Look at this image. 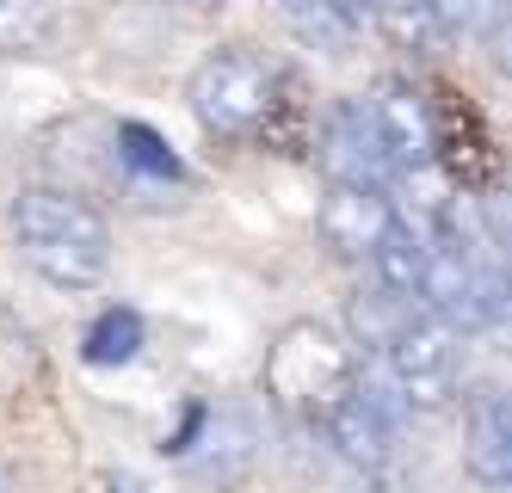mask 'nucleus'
I'll return each instance as SVG.
<instances>
[{
    "label": "nucleus",
    "instance_id": "nucleus-1",
    "mask_svg": "<svg viewBox=\"0 0 512 493\" xmlns=\"http://www.w3.org/2000/svg\"><path fill=\"white\" fill-rule=\"evenodd\" d=\"M7 229H13L19 259L56 290H93L112 272V229H105V216L75 192L25 185L7 210Z\"/></svg>",
    "mask_w": 512,
    "mask_h": 493
},
{
    "label": "nucleus",
    "instance_id": "nucleus-2",
    "mask_svg": "<svg viewBox=\"0 0 512 493\" xmlns=\"http://www.w3.org/2000/svg\"><path fill=\"white\" fill-rule=\"evenodd\" d=\"M358 370H364V358L352 339H340L321 321H290L272 339L260 383H266V401L278 413H290L297 426H321L358 389Z\"/></svg>",
    "mask_w": 512,
    "mask_h": 493
},
{
    "label": "nucleus",
    "instance_id": "nucleus-3",
    "mask_svg": "<svg viewBox=\"0 0 512 493\" xmlns=\"http://www.w3.org/2000/svg\"><path fill=\"white\" fill-rule=\"evenodd\" d=\"M186 99H192V118H198L210 136L241 142V136H266L272 111H278V99H284V81H278V68H272L266 56L229 44V50H210V56L192 68Z\"/></svg>",
    "mask_w": 512,
    "mask_h": 493
},
{
    "label": "nucleus",
    "instance_id": "nucleus-4",
    "mask_svg": "<svg viewBox=\"0 0 512 493\" xmlns=\"http://www.w3.org/2000/svg\"><path fill=\"white\" fill-rule=\"evenodd\" d=\"M383 376L408 407H445L463 376V333L414 296L383 339Z\"/></svg>",
    "mask_w": 512,
    "mask_h": 493
},
{
    "label": "nucleus",
    "instance_id": "nucleus-5",
    "mask_svg": "<svg viewBox=\"0 0 512 493\" xmlns=\"http://www.w3.org/2000/svg\"><path fill=\"white\" fill-rule=\"evenodd\" d=\"M179 457V469H186L192 487L204 493H235L253 481V469H260V450H266V426L260 413H253L247 401H223V407H204L192 413V426L179 432L173 444H161Z\"/></svg>",
    "mask_w": 512,
    "mask_h": 493
},
{
    "label": "nucleus",
    "instance_id": "nucleus-6",
    "mask_svg": "<svg viewBox=\"0 0 512 493\" xmlns=\"http://www.w3.org/2000/svg\"><path fill=\"white\" fill-rule=\"evenodd\" d=\"M401 413H408V401L395 395L389 376H377V383H371V376L358 370V389L321 420L327 450H334L346 469H383L389 450H395V438H401Z\"/></svg>",
    "mask_w": 512,
    "mask_h": 493
},
{
    "label": "nucleus",
    "instance_id": "nucleus-7",
    "mask_svg": "<svg viewBox=\"0 0 512 493\" xmlns=\"http://www.w3.org/2000/svg\"><path fill=\"white\" fill-rule=\"evenodd\" d=\"M315 161L327 167V179H346V185H383L401 173L389 142L371 118V99H340L334 111L321 118V136H315Z\"/></svg>",
    "mask_w": 512,
    "mask_h": 493
},
{
    "label": "nucleus",
    "instance_id": "nucleus-8",
    "mask_svg": "<svg viewBox=\"0 0 512 493\" xmlns=\"http://www.w3.org/2000/svg\"><path fill=\"white\" fill-rule=\"evenodd\" d=\"M426 111H432V161H445L469 198H488L500 179V148L482 124V111L463 93H438V99H426Z\"/></svg>",
    "mask_w": 512,
    "mask_h": 493
},
{
    "label": "nucleus",
    "instance_id": "nucleus-9",
    "mask_svg": "<svg viewBox=\"0 0 512 493\" xmlns=\"http://www.w3.org/2000/svg\"><path fill=\"white\" fill-rule=\"evenodd\" d=\"M395 198L383 192V185H346V179H334L327 185V198H321V210H315V229H321V241L334 247L340 259H371L377 253V241L395 229Z\"/></svg>",
    "mask_w": 512,
    "mask_h": 493
},
{
    "label": "nucleus",
    "instance_id": "nucleus-10",
    "mask_svg": "<svg viewBox=\"0 0 512 493\" xmlns=\"http://www.w3.org/2000/svg\"><path fill=\"white\" fill-rule=\"evenodd\" d=\"M463 469L494 493L512 481V407L500 389H482L463 413Z\"/></svg>",
    "mask_w": 512,
    "mask_h": 493
},
{
    "label": "nucleus",
    "instance_id": "nucleus-11",
    "mask_svg": "<svg viewBox=\"0 0 512 493\" xmlns=\"http://www.w3.org/2000/svg\"><path fill=\"white\" fill-rule=\"evenodd\" d=\"M371 118H377V130H383L401 173L432 161V111H426V93L414 81H383L377 99H371Z\"/></svg>",
    "mask_w": 512,
    "mask_h": 493
},
{
    "label": "nucleus",
    "instance_id": "nucleus-12",
    "mask_svg": "<svg viewBox=\"0 0 512 493\" xmlns=\"http://www.w3.org/2000/svg\"><path fill=\"white\" fill-rule=\"evenodd\" d=\"M278 19L303 50H321V56H346L364 31V13L352 0H278Z\"/></svg>",
    "mask_w": 512,
    "mask_h": 493
},
{
    "label": "nucleus",
    "instance_id": "nucleus-13",
    "mask_svg": "<svg viewBox=\"0 0 512 493\" xmlns=\"http://www.w3.org/2000/svg\"><path fill=\"white\" fill-rule=\"evenodd\" d=\"M352 7L364 19H377L401 50H420V56H438V50H445V37H451L445 25L432 19L426 0H352Z\"/></svg>",
    "mask_w": 512,
    "mask_h": 493
},
{
    "label": "nucleus",
    "instance_id": "nucleus-14",
    "mask_svg": "<svg viewBox=\"0 0 512 493\" xmlns=\"http://www.w3.org/2000/svg\"><path fill=\"white\" fill-rule=\"evenodd\" d=\"M62 25V0H0V56H38Z\"/></svg>",
    "mask_w": 512,
    "mask_h": 493
},
{
    "label": "nucleus",
    "instance_id": "nucleus-15",
    "mask_svg": "<svg viewBox=\"0 0 512 493\" xmlns=\"http://www.w3.org/2000/svg\"><path fill=\"white\" fill-rule=\"evenodd\" d=\"M142 352V315L136 309H105L87 327V364H130Z\"/></svg>",
    "mask_w": 512,
    "mask_h": 493
},
{
    "label": "nucleus",
    "instance_id": "nucleus-16",
    "mask_svg": "<svg viewBox=\"0 0 512 493\" xmlns=\"http://www.w3.org/2000/svg\"><path fill=\"white\" fill-rule=\"evenodd\" d=\"M118 167H130L142 179H179V155L149 124H118Z\"/></svg>",
    "mask_w": 512,
    "mask_h": 493
},
{
    "label": "nucleus",
    "instance_id": "nucleus-17",
    "mask_svg": "<svg viewBox=\"0 0 512 493\" xmlns=\"http://www.w3.org/2000/svg\"><path fill=\"white\" fill-rule=\"evenodd\" d=\"M426 7L451 37H500L506 19V0H426Z\"/></svg>",
    "mask_w": 512,
    "mask_h": 493
},
{
    "label": "nucleus",
    "instance_id": "nucleus-18",
    "mask_svg": "<svg viewBox=\"0 0 512 493\" xmlns=\"http://www.w3.org/2000/svg\"><path fill=\"white\" fill-rule=\"evenodd\" d=\"M186 7H223V0H186Z\"/></svg>",
    "mask_w": 512,
    "mask_h": 493
},
{
    "label": "nucleus",
    "instance_id": "nucleus-19",
    "mask_svg": "<svg viewBox=\"0 0 512 493\" xmlns=\"http://www.w3.org/2000/svg\"><path fill=\"white\" fill-rule=\"evenodd\" d=\"M112 493H136V487H130V481H112Z\"/></svg>",
    "mask_w": 512,
    "mask_h": 493
}]
</instances>
